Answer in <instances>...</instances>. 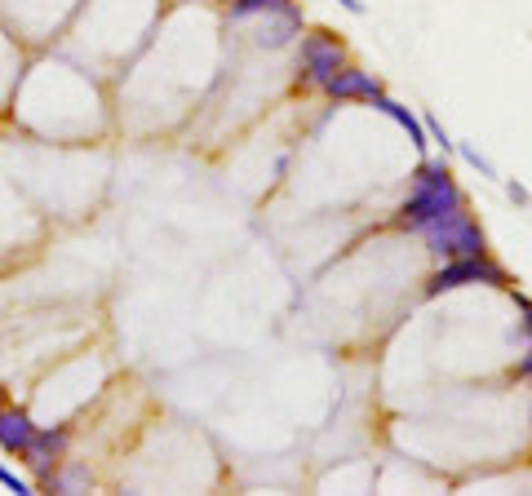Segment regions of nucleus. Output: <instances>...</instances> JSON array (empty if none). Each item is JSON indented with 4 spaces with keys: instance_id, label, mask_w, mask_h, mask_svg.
Here are the masks:
<instances>
[{
    "instance_id": "1",
    "label": "nucleus",
    "mask_w": 532,
    "mask_h": 496,
    "mask_svg": "<svg viewBox=\"0 0 532 496\" xmlns=\"http://www.w3.org/2000/svg\"><path fill=\"white\" fill-rule=\"evenodd\" d=\"M466 195L462 186H457L453 169H448V160H431V155H422L417 160V173H413V191H408V200L399 204L395 222L404 226V231H422L426 222H435V217L462 209Z\"/></svg>"
},
{
    "instance_id": "2",
    "label": "nucleus",
    "mask_w": 532,
    "mask_h": 496,
    "mask_svg": "<svg viewBox=\"0 0 532 496\" xmlns=\"http://www.w3.org/2000/svg\"><path fill=\"white\" fill-rule=\"evenodd\" d=\"M417 235H422V244L431 248L435 257H444V262H453V257L488 253L484 226L466 213V204H462V209H453V213H444V217H435V222H426Z\"/></svg>"
},
{
    "instance_id": "3",
    "label": "nucleus",
    "mask_w": 532,
    "mask_h": 496,
    "mask_svg": "<svg viewBox=\"0 0 532 496\" xmlns=\"http://www.w3.org/2000/svg\"><path fill=\"white\" fill-rule=\"evenodd\" d=\"M470 284L506 288V284H510V275H506V266L493 262L488 253L453 257V262H444V266H439V271L431 275V284H426V297H444V293H453V288H470Z\"/></svg>"
},
{
    "instance_id": "4",
    "label": "nucleus",
    "mask_w": 532,
    "mask_h": 496,
    "mask_svg": "<svg viewBox=\"0 0 532 496\" xmlns=\"http://www.w3.org/2000/svg\"><path fill=\"white\" fill-rule=\"evenodd\" d=\"M337 67H346V45H342V40L329 36V31H311V36H302V49H298V80H302V85L320 89Z\"/></svg>"
},
{
    "instance_id": "5",
    "label": "nucleus",
    "mask_w": 532,
    "mask_h": 496,
    "mask_svg": "<svg viewBox=\"0 0 532 496\" xmlns=\"http://www.w3.org/2000/svg\"><path fill=\"white\" fill-rule=\"evenodd\" d=\"M320 89H324V98H329V102H373V98H382V93H386V85L373 76V71L351 67V62L337 67Z\"/></svg>"
},
{
    "instance_id": "6",
    "label": "nucleus",
    "mask_w": 532,
    "mask_h": 496,
    "mask_svg": "<svg viewBox=\"0 0 532 496\" xmlns=\"http://www.w3.org/2000/svg\"><path fill=\"white\" fill-rule=\"evenodd\" d=\"M67 443H71V430L67 426H45V430L36 426L32 443H27V452H23V461H27V470H32L36 483L67 457Z\"/></svg>"
},
{
    "instance_id": "7",
    "label": "nucleus",
    "mask_w": 532,
    "mask_h": 496,
    "mask_svg": "<svg viewBox=\"0 0 532 496\" xmlns=\"http://www.w3.org/2000/svg\"><path fill=\"white\" fill-rule=\"evenodd\" d=\"M302 36V9L289 5V9H275V14H262L258 31H253V45L258 49H284Z\"/></svg>"
},
{
    "instance_id": "8",
    "label": "nucleus",
    "mask_w": 532,
    "mask_h": 496,
    "mask_svg": "<svg viewBox=\"0 0 532 496\" xmlns=\"http://www.w3.org/2000/svg\"><path fill=\"white\" fill-rule=\"evenodd\" d=\"M368 107H377L386 120H395L399 129L408 133V142H413V147H417V155H426V147H431V133H426V124H422V116H417L413 107H404V102H399V98H391V93H382V98H373V102H368Z\"/></svg>"
},
{
    "instance_id": "9",
    "label": "nucleus",
    "mask_w": 532,
    "mask_h": 496,
    "mask_svg": "<svg viewBox=\"0 0 532 496\" xmlns=\"http://www.w3.org/2000/svg\"><path fill=\"white\" fill-rule=\"evenodd\" d=\"M32 434H36V421L27 417L23 408H14V403L0 408V448H5L9 457H23L27 443H32Z\"/></svg>"
},
{
    "instance_id": "10",
    "label": "nucleus",
    "mask_w": 532,
    "mask_h": 496,
    "mask_svg": "<svg viewBox=\"0 0 532 496\" xmlns=\"http://www.w3.org/2000/svg\"><path fill=\"white\" fill-rule=\"evenodd\" d=\"M89 483H94V479H89V465H80V461L63 465V461H58L54 470L36 483V488H45V492H89Z\"/></svg>"
},
{
    "instance_id": "11",
    "label": "nucleus",
    "mask_w": 532,
    "mask_h": 496,
    "mask_svg": "<svg viewBox=\"0 0 532 496\" xmlns=\"http://www.w3.org/2000/svg\"><path fill=\"white\" fill-rule=\"evenodd\" d=\"M298 0H231L227 18L231 23H244V18H262V14H275V9H289Z\"/></svg>"
},
{
    "instance_id": "12",
    "label": "nucleus",
    "mask_w": 532,
    "mask_h": 496,
    "mask_svg": "<svg viewBox=\"0 0 532 496\" xmlns=\"http://www.w3.org/2000/svg\"><path fill=\"white\" fill-rule=\"evenodd\" d=\"M457 155H462V160L470 164V169H479V178H488V182H497L501 178V173L493 169V160H488V155L484 151H479V147H470V142H457V147H453Z\"/></svg>"
},
{
    "instance_id": "13",
    "label": "nucleus",
    "mask_w": 532,
    "mask_h": 496,
    "mask_svg": "<svg viewBox=\"0 0 532 496\" xmlns=\"http://www.w3.org/2000/svg\"><path fill=\"white\" fill-rule=\"evenodd\" d=\"M0 483H5L9 492H18V496H32V492H36V483H27L23 474H14L5 461H0Z\"/></svg>"
},
{
    "instance_id": "14",
    "label": "nucleus",
    "mask_w": 532,
    "mask_h": 496,
    "mask_svg": "<svg viewBox=\"0 0 532 496\" xmlns=\"http://www.w3.org/2000/svg\"><path fill=\"white\" fill-rule=\"evenodd\" d=\"M422 124H426V133H431V142H439V147H444V155H448V151L457 147V142L448 138V129H444V124H439L435 116H422Z\"/></svg>"
},
{
    "instance_id": "15",
    "label": "nucleus",
    "mask_w": 532,
    "mask_h": 496,
    "mask_svg": "<svg viewBox=\"0 0 532 496\" xmlns=\"http://www.w3.org/2000/svg\"><path fill=\"white\" fill-rule=\"evenodd\" d=\"M506 195H510V204H515V209H532V191H528L524 182L510 178V182H506Z\"/></svg>"
},
{
    "instance_id": "16",
    "label": "nucleus",
    "mask_w": 532,
    "mask_h": 496,
    "mask_svg": "<svg viewBox=\"0 0 532 496\" xmlns=\"http://www.w3.org/2000/svg\"><path fill=\"white\" fill-rule=\"evenodd\" d=\"M515 306L524 310V333H528V341H532V302H528L524 293H515Z\"/></svg>"
},
{
    "instance_id": "17",
    "label": "nucleus",
    "mask_w": 532,
    "mask_h": 496,
    "mask_svg": "<svg viewBox=\"0 0 532 496\" xmlns=\"http://www.w3.org/2000/svg\"><path fill=\"white\" fill-rule=\"evenodd\" d=\"M515 377L519 381H532V341H528V355L519 359V368H515Z\"/></svg>"
},
{
    "instance_id": "18",
    "label": "nucleus",
    "mask_w": 532,
    "mask_h": 496,
    "mask_svg": "<svg viewBox=\"0 0 532 496\" xmlns=\"http://www.w3.org/2000/svg\"><path fill=\"white\" fill-rule=\"evenodd\" d=\"M337 5H342L346 14H355V18H364V14H368V5H364V0H337Z\"/></svg>"
},
{
    "instance_id": "19",
    "label": "nucleus",
    "mask_w": 532,
    "mask_h": 496,
    "mask_svg": "<svg viewBox=\"0 0 532 496\" xmlns=\"http://www.w3.org/2000/svg\"><path fill=\"white\" fill-rule=\"evenodd\" d=\"M5 403H9V390H5V386H0V408H5Z\"/></svg>"
}]
</instances>
